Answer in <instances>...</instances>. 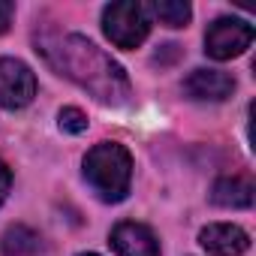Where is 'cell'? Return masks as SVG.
Masks as SVG:
<instances>
[{
  "label": "cell",
  "mask_w": 256,
  "mask_h": 256,
  "mask_svg": "<svg viewBox=\"0 0 256 256\" xmlns=\"http://www.w3.org/2000/svg\"><path fill=\"white\" fill-rule=\"evenodd\" d=\"M253 181L247 178V175H229V178H220L217 184H214V190H211V199H214V205H220V208H232V211H238V208H250L253 205Z\"/></svg>",
  "instance_id": "9c48e42d"
},
{
  "label": "cell",
  "mask_w": 256,
  "mask_h": 256,
  "mask_svg": "<svg viewBox=\"0 0 256 256\" xmlns=\"http://www.w3.org/2000/svg\"><path fill=\"white\" fill-rule=\"evenodd\" d=\"M10 187H12V172L6 169V163L0 160V205L6 202V196H10Z\"/></svg>",
  "instance_id": "4fadbf2b"
},
{
  "label": "cell",
  "mask_w": 256,
  "mask_h": 256,
  "mask_svg": "<svg viewBox=\"0 0 256 256\" xmlns=\"http://www.w3.org/2000/svg\"><path fill=\"white\" fill-rule=\"evenodd\" d=\"M112 247L118 256H160L157 235L142 223H120L112 232Z\"/></svg>",
  "instance_id": "ba28073f"
},
{
  "label": "cell",
  "mask_w": 256,
  "mask_h": 256,
  "mask_svg": "<svg viewBox=\"0 0 256 256\" xmlns=\"http://www.w3.org/2000/svg\"><path fill=\"white\" fill-rule=\"evenodd\" d=\"M253 42V28L241 18H217L205 34V52L214 60H232Z\"/></svg>",
  "instance_id": "277c9868"
},
{
  "label": "cell",
  "mask_w": 256,
  "mask_h": 256,
  "mask_svg": "<svg viewBox=\"0 0 256 256\" xmlns=\"http://www.w3.org/2000/svg\"><path fill=\"white\" fill-rule=\"evenodd\" d=\"M36 52H42V58L60 76H66L78 88L90 90L100 102L124 106L130 100V78H126V72L90 40H84L78 34H64L54 40H42Z\"/></svg>",
  "instance_id": "6da1fadb"
},
{
  "label": "cell",
  "mask_w": 256,
  "mask_h": 256,
  "mask_svg": "<svg viewBox=\"0 0 256 256\" xmlns=\"http://www.w3.org/2000/svg\"><path fill=\"white\" fill-rule=\"evenodd\" d=\"M157 18L166 24V28H184L190 22V4H184V0H160V4L154 6Z\"/></svg>",
  "instance_id": "8fae6325"
},
{
  "label": "cell",
  "mask_w": 256,
  "mask_h": 256,
  "mask_svg": "<svg viewBox=\"0 0 256 256\" xmlns=\"http://www.w3.org/2000/svg\"><path fill=\"white\" fill-rule=\"evenodd\" d=\"M102 30L118 48H139L151 34V18L145 4L136 0H120V4L106 6L102 12Z\"/></svg>",
  "instance_id": "3957f363"
},
{
  "label": "cell",
  "mask_w": 256,
  "mask_h": 256,
  "mask_svg": "<svg viewBox=\"0 0 256 256\" xmlns=\"http://www.w3.org/2000/svg\"><path fill=\"white\" fill-rule=\"evenodd\" d=\"M58 124H60V130L70 133V136H78V133L88 130V118H84L82 108H64L60 118H58Z\"/></svg>",
  "instance_id": "7c38bea8"
},
{
  "label": "cell",
  "mask_w": 256,
  "mask_h": 256,
  "mask_svg": "<svg viewBox=\"0 0 256 256\" xmlns=\"http://www.w3.org/2000/svg\"><path fill=\"white\" fill-rule=\"evenodd\" d=\"M199 241H202V247L211 256H241L250 247V235L241 226H232V223H211V226H205L199 232Z\"/></svg>",
  "instance_id": "52a82bcc"
},
{
  "label": "cell",
  "mask_w": 256,
  "mask_h": 256,
  "mask_svg": "<svg viewBox=\"0 0 256 256\" xmlns=\"http://www.w3.org/2000/svg\"><path fill=\"white\" fill-rule=\"evenodd\" d=\"M82 256H96V253H82Z\"/></svg>",
  "instance_id": "9a60e30c"
},
{
  "label": "cell",
  "mask_w": 256,
  "mask_h": 256,
  "mask_svg": "<svg viewBox=\"0 0 256 256\" xmlns=\"http://www.w3.org/2000/svg\"><path fill=\"white\" fill-rule=\"evenodd\" d=\"M0 250L6 256H34L36 250H42V238L28 226H10L0 238Z\"/></svg>",
  "instance_id": "30bf717a"
},
{
  "label": "cell",
  "mask_w": 256,
  "mask_h": 256,
  "mask_svg": "<svg viewBox=\"0 0 256 256\" xmlns=\"http://www.w3.org/2000/svg\"><path fill=\"white\" fill-rule=\"evenodd\" d=\"M184 94L199 102H223L235 94V78L223 70H193L184 82Z\"/></svg>",
  "instance_id": "8992f818"
},
{
  "label": "cell",
  "mask_w": 256,
  "mask_h": 256,
  "mask_svg": "<svg viewBox=\"0 0 256 256\" xmlns=\"http://www.w3.org/2000/svg\"><path fill=\"white\" fill-rule=\"evenodd\" d=\"M12 16H16V6L10 4V0H0V34H6V30H10Z\"/></svg>",
  "instance_id": "5bb4252c"
},
{
  "label": "cell",
  "mask_w": 256,
  "mask_h": 256,
  "mask_svg": "<svg viewBox=\"0 0 256 256\" xmlns=\"http://www.w3.org/2000/svg\"><path fill=\"white\" fill-rule=\"evenodd\" d=\"M84 178L102 202H120L130 193L133 157L118 142H100L84 157Z\"/></svg>",
  "instance_id": "7a4b0ae2"
},
{
  "label": "cell",
  "mask_w": 256,
  "mask_h": 256,
  "mask_svg": "<svg viewBox=\"0 0 256 256\" xmlns=\"http://www.w3.org/2000/svg\"><path fill=\"white\" fill-rule=\"evenodd\" d=\"M36 96V76L16 58H0V106L16 112Z\"/></svg>",
  "instance_id": "5b68a950"
}]
</instances>
